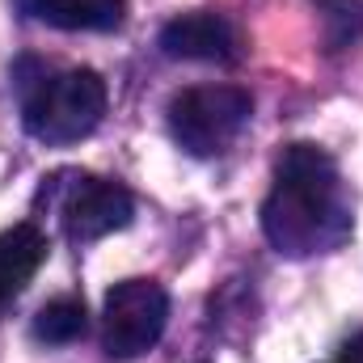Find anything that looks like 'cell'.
Returning a JSON list of instances; mask_svg holds the SVG:
<instances>
[{
    "label": "cell",
    "instance_id": "3957f363",
    "mask_svg": "<svg viewBox=\"0 0 363 363\" xmlns=\"http://www.w3.org/2000/svg\"><path fill=\"white\" fill-rule=\"evenodd\" d=\"M254 97L237 85H199L169 101V131L190 157H220L250 123Z\"/></svg>",
    "mask_w": 363,
    "mask_h": 363
},
{
    "label": "cell",
    "instance_id": "52a82bcc",
    "mask_svg": "<svg viewBox=\"0 0 363 363\" xmlns=\"http://www.w3.org/2000/svg\"><path fill=\"white\" fill-rule=\"evenodd\" d=\"M47 262V237L34 224H13L0 233V304H9Z\"/></svg>",
    "mask_w": 363,
    "mask_h": 363
},
{
    "label": "cell",
    "instance_id": "30bf717a",
    "mask_svg": "<svg viewBox=\"0 0 363 363\" xmlns=\"http://www.w3.org/2000/svg\"><path fill=\"white\" fill-rule=\"evenodd\" d=\"M321 21H325V43L330 51L351 47L355 38H363V0H317Z\"/></svg>",
    "mask_w": 363,
    "mask_h": 363
},
{
    "label": "cell",
    "instance_id": "7a4b0ae2",
    "mask_svg": "<svg viewBox=\"0 0 363 363\" xmlns=\"http://www.w3.org/2000/svg\"><path fill=\"white\" fill-rule=\"evenodd\" d=\"M106 114V81L89 68H72L60 77L38 81L21 106L26 131L43 144H72L85 140Z\"/></svg>",
    "mask_w": 363,
    "mask_h": 363
},
{
    "label": "cell",
    "instance_id": "9c48e42d",
    "mask_svg": "<svg viewBox=\"0 0 363 363\" xmlns=\"http://www.w3.org/2000/svg\"><path fill=\"white\" fill-rule=\"evenodd\" d=\"M89 317H85V304L77 296H60V300H47L34 317V338L38 342H51V347H64V342H77L85 334Z\"/></svg>",
    "mask_w": 363,
    "mask_h": 363
},
{
    "label": "cell",
    "instance_id": "6da1fadb",
    "mask_svg": "<svg viewBox=\"0 0 363 363\" xmlns=\"http://www.w3.org/2000/svg\"><path fill=\"white\" fill-rule=\"evenodd\" d=\"M262 228L287 258H308L347 241L351 216L342 203L338 165L317 144H291L279 157L274 190L262 203Z\"/></svg>",
    "mask_w": 363,
    "mask_h": 363
},
{
    "label": "cell",
    "instance_id": "5b68a950",
    "mask_svg": "<svg viewBox=\"0 0 363 363\" xmlns=\"http://www.w3.org/2000/svg\"><path fill=\"white\" fill-rule=\"evenodd\" d=\"M68 182V194L60 203V216H64V233L72 241H101L118 228L131 224V194L118 186V182H101V178H85V174H64Z\"/></svg>",
    "mask_w": 363,
    "mask_h": 363
},
{
    "label": "cell",
    "instance_id": "ba28073f",
    "mask_svg": "<svg viewBox=\"0 0 363 363\" xmlns=\"http://www.w3.org/2000/svg\"><path fill=\"white\" fill-rule=\"evenodd\" d=\"M26 9L55 30H118L123 0H26Z\"/></svg>",
    "mask_w": 363,
    "mask_h": 363
},
{
    "label": "cell",
    "instance_id": "8fae6325",
    "mask_svg": "<svg viewBox=\"0 0 363 363\" xmlns=\"http://www.w3.org/2000/svg\"><path fill=\"white\" fill-rule=\"evenodd\" d=\"M338 363H363V330L355 338H347V347H342V359Z\"/></svg>",
    "mask_w": 363,
    "mask_h": 363
},
{
    "label": "cell",
    "instance_id": "8992f818",
    "mask_svg": "<svg viewBox=\"0 0 363 363\" xmlns=\"http://www.w3.org/2000/svg\"><path fill=\"white\" fill-rule=\"evenodd\" d=\"M161 51L169 60H203V64H228L241 55V38L233 21L220 13H182L161 30Z\"/></svg>",
    "mask_w": 363,
    "mask_h": 363
},
{
    "label": "cell",
    "instance_id": "277c9868",
    "mask_svg": "<svg viewBox=\"0 0 363 363\" xmlns=\"http://www.w3.org/2000/svg\"><path fill=\"white\" fill-rule=\"evenodd\" d=\"M169 321V296L152 279H123L106 296L101 313V347L114 359H140L148 355Z\"/></svg>",
    "mask_w": 363,
    "mask_h": 363
}]
</instances>
